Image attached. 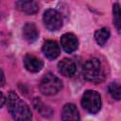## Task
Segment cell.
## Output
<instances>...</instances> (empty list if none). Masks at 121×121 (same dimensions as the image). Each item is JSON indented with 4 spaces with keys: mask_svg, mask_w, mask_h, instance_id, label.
<instances>
[{
    "mask_svg": "<svg viewBox=\"0 0 121 121\" xmlns=\"http://www.w3.org/2000/svg\"><path fill=\"white\" fill-rule=\"evenodd\" d=\"M8 111L15 121H29L32 118L31 111L28 105L21 99L14 92L10 91L7 98Z\"/></svg>",
    "mask_w": 121,
    "mask_h": 121,
    "instance_id": "obj_1",
    "label": "cell"
},
{
    "mask_svg": "<svg viewBox=\"0 0 121 121\" xmlns=\"http://www.w3.org/2000/svg\"><path fill=\"white\" fill-rule=\"evenodd\" d=\"M82 74L86 80L93 83H100L104 79L102 63L97 58L87 60L82 66Z\"/></svg>",
    "mask_w": 121,
    "mask_h": 121,
    "instance_id": "obj_2",
    "label": "cell"
},
{
    "mask_svg": "<svg viewBox=\"0 0 121 121\" xmlns=\"http://www.w3.org/2000/svg\"><path fill=\"white\" fill-rule=\"evenodd\" d=\"M62 89V81L53 73L45 74L40 82V91L44 95H54Z\"/></svg>",
    "mask_w": 121,
    "mask_h": 121,
    "instance_id": "obj_3",
    "label": "cell"
},
{
    "mask_svg": "<svg viewBox=\"0 0 121 121\" xmlns=\"http://www.w3.org/2000/svg\"><path fill=\"white\" fill-rule=\"evenodd\" d=\"M81 106L89 113H97L102 106L100 94L95 90H86L81 98Z\"/></svg>",
    "mask_w": 121,
    "mask_h": 121,
    "instance_id": "obj_4",
    "label": "cell"
},
{
    "mask_svg": "<svg viewBox=\"0 0 121 121\" xmlns=\"http://www.w3.org/2000/svg\"><path fill=\"white\" fill-rule=\"evenodd\" d=\"M43 23L47 30L57 31L62 26L63 19L58 10L54 9H48L43 12Z\"/></svg>",
    "mask_w": 121,
    "mask_h": 121,
    "instance_id": "obj_5",
    "label": "cell"
},
{
    "mask_svg": "<svg viewBox=\"0 0 121 121\" xmlns=\"http://www.w3.org/2000/svg\"><path fill=\"white\" fill-rule=\"evenodd\" d=\"M60 45L66 53L71 54L78 49V40L73 33H64L60 37Z\"/></svg>",
    "mask_w": 121,
    "mask_h": 121,
    "instance_id": "obj_6",
    "label": "cell"
},
{
    "mask_svg": "<svg viewBox=\"0 0 121 121\" xmlns=\"http://www.w3.org/2000/svg\"><path fill=\"white\" fill-rule=\"evenodd\" d=\"M42 51L43 55L48 59V60H55L60 56V45L58 44L57 42L52 41V40H46L42 47Z\"/></svg>",
    "mask_w": 121,
    "mask_h": 121,
    "instance_id": "obj_7",
    "label": "cell"
},
{
    "mask_svg": "<svg viewBox=\"0 0 121 121\" xmlns=\"http://www.w3.org/2000/svg\"><path fill=\"white\" fill-rule=\"evenodd\" d=\"M58 70L62 76L71 78L75 75V73L77 71V64L72 59L64 58L60 61H59Z\"/></svg>",
    "mask_w": 121,
    "mask_h": 121,
    "instance_id": "obj_8",
    "label": "cell"
},
{
    "mask_svg": "<svg viewBox=\"0 0 121 121\" xmlns=\"http://www.w3.org/2000/svg\"><path fill=\"white\" fill-rule=\"evenodd\" d=\"M80 116L78 108L73 103H66L61 111V121H79Z\"/></svg>",
    "mask_w": 121,
    "mask_h": 121,
    "instance_id": "obj_9",
    "label": "cell"
},
{
    "mask_svg": "<svg viewBox=\"0 0 121 121\" xmlns=\"http://www.w3.org/2000/svg\"><path fill=\"white\" fill-rule=\"evenodd\" d=\"M24 66L29 72L37 73L42 70V68L43 66V62L41 59L37 58L36 56L28 54L24 59Z\"/></svg>",
    "mask_w": 121,
    "mask_h": 121,
    "instance_id": "obj_10",
    "label": "cell"
},
{
    "mask_svg": "<svg viewBox=\"0 0 121 121\" xmlns=\"http://www.w3.org/2000/svg\"><path fill=\"white\" fill-rule=\"evenodd\" d=\"M39 36L38 27L34 23H26L23 26V38L29 43H34Z\"/></svg>",
    "mask_w": 121,
    "mask_h": 121,
    "instance_id": "obj_11",
    "label": "cell"
},
{
    "mask_svg": "<svg viewBox=\"0 0 121 121\" xmlns=\"http://www.w3.org/2000/svg\"><path fill=\"white\" fill-rule=\"evenodd\" d=\"M16 9L26 14H34L39 10V5L35 1H17L15 2Z\"/></svg>",
    "mask_w": 121,
    "mask_h": 121,
    "instance_id": "obj_12",
    "label": "cell"
},
{
    "mask_svg": "<svg viewBox=\"0 0 121 121\" xmlns=\"http://www.w3.org/2000/svg\"><path fill=\"white\" fill-rule=\"evenodd\" d=\"M110 35L111 32L108 27H101L95 32V40L98 45L103 46L109 40Z\"/></svg>",
    "mask_w": 121,
    "mask_h": 121,
    "instance_id": "obj_13",
    "label": "cell"
},
{
    "mask_svg": "<svg viewBox=\"0 0 121 121\" xmlns=\"http://www.w3.org/2000/svg\"><path fill=\"white\" fill-rule=\"evenodd\" d=\"M33 105H34V108L36 109V111H38L40 112V114L43 117H49L53 114V112L52 110L47 107L46 105H44L38 97H36L33 101Z\"/></svg>",
    "mask_w": 121,
    "mask_h": 121,
    "instance_id": "obj_14",
    "label": "cell"
},
{
    "mask_svg": "<svg viewBox=\"0 0 121 121\" xmlns=\"http://www.w3.org/2000/svg\"><path fill=\"white\" fill-rule=\"evenodd\" d=\"M112 20L117 31L121 32V7L118 3L112 5Z\"/></svg>",
    "mask_w": 121,
    "mask_h": 121,
    "instance_id": "obj_15",
    "label": "cell"
},
{
    "mask_svg": "<svg viewBox=\"0 0 121 121\" xmlns=\"http://www.w3.org/2000/svg\"><path fill=\"white\" fill-rule=\"evenodd\" d=\"M108 93L114 100H121V85L116 82H111L108 85Z\"/></svg>",
    "mask_w": 121,
    "mask_h": 121,
    "instance_id": "obj_16",
    "label": "cell"
},
{
    "mask_svg": "<svg viewBox=\"0 0 121 121\" xmlns=\"http://www.w3.org/2000/svg\"><path fill=\"white\" fill-rule=\"evenodd\" d=\"M1 77H2V82H1V85L3 86L5 84V76H4V72L3 70H1Z\"/></svg>",
    "mask_w": 121,
    "mask_h": 121,
    "instance_id": "obj_17",
    "label": "cell"
},
{
    "mask_svg": "<svg viewBox=\"0 0 121 121\" xmlns=\"http://www.w3.org/2000/svg\"><path fill=\"white\" fill-rule=\"evenodd\" d=\"M1 97H2L1 98V100H2L1 101V107H2V106H4V103H5V95L3 93H1Z\"/></svg>",
    "mask_w": 121,
    "mask_h": 121,
    "instance_id": "obj_18",
    "label": "cell"
}]
</instances>
